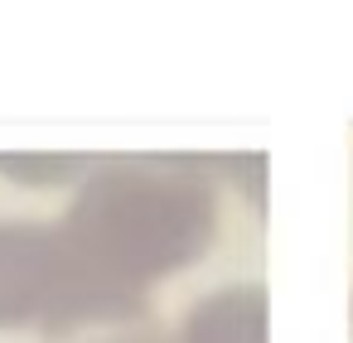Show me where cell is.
<instances>
[{
    "instance_id": "cell-6",
    "label": "cell",
    "mask_w": 353,
    "mask_h": 343,
    "mask_svg": "<svg viewBox=\"0 0 353 343\" xmlns=\"http://www.w3.org/2000/svg\"><path fill=\"white\" fill-rule=\"evenodd\" d=\"M218 174H223L252 208H266V155H223V160H218Z\"/></svg>"
},
{
    "instance_id": "cell-4",
    "label": "cell",
    "mask_w": 353,
    "mask_h": 343,
    "mask_svg": "<svg viewBox=\"0 0 353 343\" xmlns=\"http://www.w3.org/2000/svg\"><path fill=\"white\" fill-rule=\"evenodd\" d=\"M44 343H174V329H165L155 319V309H131V314H107V319L78 324Z\"/></svg>"
},
{
    "instance_id": "cell-3",
    "label": "cell",
    "mask_w": 353,
    "mask_h": 343,
    "mask_svg": "<svg viewBox=\"0 0 353 343\" xmlns=\"http://www.w3.org/2000/svg\"><path fill=\"white\" fill-rule=\"evenodd\" d=\"M266 285L232 280L194 300V309L174 329V343H266Z\"/></svg>"
},
{
    "instance_id": "cell-1",
    "label": "cell",
    "mask_w": 353,
    "mask_h": 343,
    "mask_svg": "<svg viewBox=\"0 0 353 343\" xmlns=\"http://www.w3.org/2000/svg\"><path fill=\"white\" fill-rule=\"evenodd\" d=\"M78 261L121 300L194 266L218 237V165L189 155H97L59 213Z\"/></svg>"
},
{
    "instance_id": "cell-5",
    "label": "cell",
    "mask_w": 353,
    "mask_h": 343,
    "mask_svg": "<svg viewBox=\"0 0 353 343\" xmlns=\"http://www.w3.org/2000/svg\"><path fill=\"white\" fill-rule=\"evenodd\" d=\"M92 165L97 155H0V174L15 184H34V189H54V184L78 189Z\"/></svg>"
},
{
    "instance_id": "cell-2",
    "label": "cell",
    "mask_w": 353,
    "mask_h": 343,
    "mask_svg": "<svg viewBox=\"0 0 353 343\" xmlns=\"http://www.w3.org/2000/svg\"><path fill=\"white\" fill-rule=\"evenodd\" d=\"M131 309L150 304L112 295L78 261L59 218H0V329H39L54 338Z\"/></svg>"
},
{
    "instance_id": "cell-7",
    "label": "cell",
    "mask_w": 353,
    "mask_h": 343,
    "mask_svg": "<svg viewBox=\"0 0 353 343\" xmlns=\"http://www.w3.org/2000/svg\"><path fill=\"white\" fill-rule=\"evenodd\" d=\"M348 343H353V304H348Z\"/></svg>"
}]
</instances>
